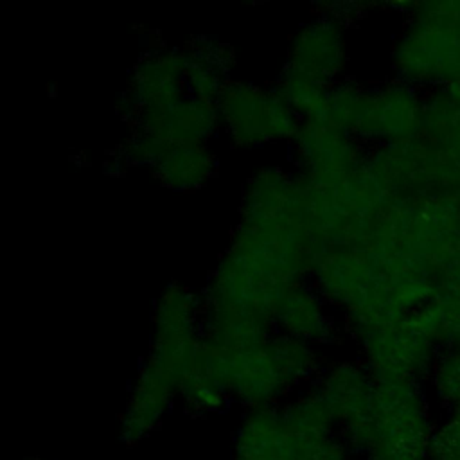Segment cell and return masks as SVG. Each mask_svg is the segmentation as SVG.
<instances>
[{
  "mask_svg": "<svg viewBox=\"0 0 460 460\" xmlns=\"http://www.w3.org/2000/svg\"><path fill=\"white\" fill-rule=\"evenodd\" d=\"M187 93L181 49H158L146 54L135 66L124 102L133 122L140 111L164 108Z\"/></svg>",
  "mask_w": 460,
  "mask_h": 460,
  "instance_id": "obj_10",
  "label": "cell"
},
{
  "mask_svg": "<svg viewBox=\"0 0 460 460\" xmlns=\"http://www.w3.org/2000/svg\"><path fill=\"white\" fill-rule=\"evenodd\" d=\"M203 345L232 401L248 410L279 406L293 390L320 374L316 347L280 332L243 350L221 349L205 340Z\"/></svg>",
  "mask_w": 460,
  "mask_h": 460,
  "instance_id": "obj_2",
  "label": "cell"
},
{
  "mask_svg": "<svg viewBox=\"0 0 460 460\" xmlns=\"http://www.w3.org/2000/svg\"><path fill=\"white\" fill-rule=\"evenodd\" d=\"M329 307L309 280L289 282L280 289L273 305L275 332L314 347L325 345L338 332Z\"/></svg>",
  "mask_w": 460,
  "mask_h": 460,
  "instance_id": "obj_11",
  "label": "cell"
},
{
  "mask_svg": "<svg viewBox=\"0 0 460 460\" xmlns=\"http://www.w3.org/2000/svg\"><path fill=\"white\" fill-rule=\"evenodd\" d=\"M216 110L219 129L241 149L291 142L302 124L275 86L248 81H228L216 101Z\"/></svg>",
  "mask_w": 460,
  "mask_h": 460,
  "instance_id": "obj_3",
  "label": "cell"
},
{
  "mask_svg": "<svg viewBox=\"0 0 460 460\" xmlns=\"http://www.w3.org/2000/svg\"><path fill=\"white\" fill-rule=\"evenodd\" d=\"M279 411L293 460H350L352 451L313 386L279 404Z\"/></svg>",
  "mask_w": 460,
  "mask_h": 460,
  "instance_id": "obj_8",
  "label": "cell"
},
{
  "mask_svg": "<svg viewBox=\"0 0 460 460\" xmlns=\"http://www.w3.org/2000/svg\"><path fill=\"white\" fill-rule=\"evenodd\" d=\"M286 65L327 86L340 81L345 66L341 20L323 13L305 22L289 43Z\"/></svg>",
  "mask_w": 460,
  "mask_h": 460,
  "instance_id": "obj_9",
  "label": "cell"
},
{
  "mask_svg": "<svg viewBox=\"0 0 460 460\" xmlns=\"http://www.w3.org/2000/svg\"><path fill=\"white\" fill-rule=\"evenodd\" d=\"M187 92L198 99L216 102L226 83L232 58L226 47L199 38L181 49Z\"/></svg>",
  "mask_w": 460,
  "mask_h": 460,
  "instance_id": "obj_15",
  "label": "cell"
},
{
  "mask_svg": "<svg viewBox=\"0 0 460 460\" xmlns=\"http://www.w3.org/2000/svg\"><path fill=\"white\" fill-rule=\"evenodd\" d=\"M133 124L135 129L151 133L172 147L207 144L219 129V117L216 102L187 93L164 108L140 111Z\"/></svg>",
  "mask_w": 460,
  "mask_h": 460,
  "instance_id": "obj_12",
  "label": "cell"
},
{
  "mask_svg": "<svg viewBox=\"0 0 460 460\" xmlns=\"http://www.w3.org/2000/svg\"><path fill=\"white\" fill-rule=\"evenodd\" d=\"M311 386L325 402L349 449L363 455L376 390L372 374L361 365L341 361L320 370Z\"/></svg>",
  "mask_w": 460,
  "mask_h": 460,
  "instance_id": "obj_6",
  "label": "cell"
},
{
  "mask_svg": "<svg viewBox=\"0 0 460 460\" xmlns=\"http://www.w3.org/2000/svg\"><path fill=\"white\" fill-rule=\"evenodd\" d=\"M151 169L165 187L194 190L216 174L217 156L208 144L172 146Z\"/></svg>",
  "mask_w": 460,
  "mask_h": 460,
  "instance_id": "obj_16",
  "label": "cell"
},
{
  "mask_svg": "<svg viewBox=\"0 0 460 460\" xmlns=\"http://www.w3.org/2000/svg\"><path fill=\"white\" fill-rule=\"evenodd\" d=\"M428 460H460V419L431 437Z\"/></svg>",
  "mask_w": 460,
  "mask_h": 460,
  "instance_id": "obj_20",
  "label": "cell"
},
{
  "mask_svg": "<svg viewBox=\"0 0 460 460\" xmlns=\"http://www.w3.org/2000/svg\"><path fill=\"white\" fill-rule=\"evenodd\" d=\"M365 92L349 81H336L329 86L323 119L332 126L354 135L361 117Z\"/></svg>",
  "mask_w": 460,
  "mask_h": 460,
  "instance_id": "obj_19",
  "label": "cell"
},
{
  "mask_svg": "<svg viewBox=\"0 0 460 460\" xmlns=\"http://www.w3.org/2000/svg\"><path fill=\"white\" fill-rule=\"evenodd\" d=\"M178 397L192 413H217L232 402V395L221 381L203 340L178 385Z\"/></svg>",
  "mask_w": 460,
  "mask_h": 460,
  "instance_id": "obj_17",
  "label": "cell"
},
{
  "mask_svg": "<svg viewBox=\"0 0 460 460\" xmlns=\"http://www.w3.org/2000/svg\"><path fill=\"white\" fill-rule=\"evenodd\" d=\"M291 147L295 172L305 181L336 183L363 169L354 135L325 119L302 120Z\"/></svg>",
  "mask_w": 460,
  "mask_h": 460,
  "instance_id": "obj_7",
  "label": "cell"
},
{
  "mask_svg": "<svg viewBox=\"0 0 460 460\" xmlns=\"http://www.w3.org/2000/svg\"><path fill=\"white\" fill-rule=\"evenodd\" d=\"M273 86L302 120L323 119L329 92L327 84L284 65Z\"/></svg>",
  "mask_w": 460,
  "mask_h": 460,
  "instance_id": "obj_18",
  "label": "cell"
},
{
  "mask_svg": "<svg viewBox=\"0 0 460 460\" xmlns=\"http://www.w3.org/2000/svg\"><path fill=\"white\" fill-rule=\"evenodd\" d=\"M32 460H40V458H32Z\"/></svg>",
  "mask_w": 460,
  "mask_h": 460,
  "instance_id": "obj_21",
  "label": "cell"
},
{
  "mask_svg": "<svg viewBox=\"0 0 460 460\" xmlns=\"http://www.w3.org/2000/svg\"><path fill=\"white\" fill-rule=\"evenodd\" d=\"M232 460H293L284 437L279 406L246 411L235 431Z\"/></svg>",
  "mask_w": 460,
  "mask_h": 460,
  "instance_id": "obj_14",
  "label": "cell"
},
{
  "mask_svg": "<svg viewBox=\"0 0 460 460\" xmlns=\"http://www.w3.org/2000/svg\"><path fill=\"white\" fill-rule=\"evenodd\" d=\"M325 246L313 235L298 176L282 167H261L246 181L239 225L226 252L270 279L309 280Z\"/></svg>",
  "mask_w": 460,
  "mask_h": 460,
  "instance_id": "obj_1",
  "label": "cell"
},
{
  "mask_svg": "<svg viewBox=\"0 0 460 460\" xmlns=\"http://www.w3.org/2000/svg\"><path fill=\"white\" fill-rule=\"evenodd\" d=\"M201 295L181 284H169L158 295L153 313V340L146 359L176 385L189 370L201 343Z\"/></svg>",
  "mask_w": 460,
  "mask_h": 460,
  "instance_id": "obj_5",
  "label": "cell"
},
{
  "mask_svg": "<svg viewBox=\"0 0 460 460\" xmlns=\"http://www.w3.org/2000/svg\"><path fill=\"white\" fill-rule=\"evenodd\" d=\"M429 431L408 381H376L365 460H426Z\"/></svg>",
  "mask_w": 460,
  "mask_h": 460,
  "instance_id": "obj_4",
  "label": "cell"
},
{
  "mask_svg": "<svg viewBox=\"0 0 460 460\" xmlns=\"http://www.w3.org/2000/svg\"><path fill=\"white\" fill-rule=\"evenodd\" d=\"M178 397V385L153 361L146 359L129 388L120 419V437L126 444L146 438L162 422Z\"/></svg>",
  "mask_w": 460,
  "mask_h": 460,
  "instance_id": "obj_13",
  "label": "cell"
}]
</instances>
